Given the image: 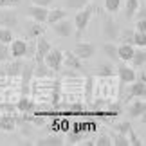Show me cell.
<instances>
[{
  "mask_svg": "<svg viewBox=\"0 0 146 146\" xmlns=\"http://www.w3.org/2000/svg\"><path fill=\"white\" fill-rule=\"evenodd\" d=\"M119 35H121V31H119V25H117V22L112 20L110 16H106L105 22H103V36H105V40L115 42L117 38H119Z\"/></svg>",
  "mask_w": 146,
  "mask_h": 146,
  "instance_id": "obj_5",
  "label": "cell"
},
{
  "mask_svg": "<svg viewBox=\"0 0 146 146\" xmlns=\"http://www.w3.org/2000/svg\"><path fill=\"white\" fill-rule=\"evenodd\" d=\"M16 4H20V0H0V7H11Z\"/></svg>",
  "mask_w": 146,
  "mask_h": 146,
  "instance_id": "obj_35",
  "label": "cell"
},
{
  "mask_svg": "<svg viewBox=\"0 0 146 146\" xmlns=\"http://www.w3.org/2000/svg\"><path fill=\"white\" fill-rule=\"evenodd\" d=\"M69 110H78V112H81V110H83V105H81V103H74V105H69Z\"/></svg>",
  "mask_w": 146,
  "mask_h": 146,
  "instance_id": "obj_38",
  "label": "cell"
},
{
  "mask_svg": "<svg viewBox=\"0 0 146 146\" xmlns=\"http://www.w3.org/2000/svg\"><path fill=\"white\" fill-rule=\"evenodd\" d=\"M90 2V0H65V5L69 9H81V7H85V5Z\"/></svg>",
  "mask_w": 146,
  "mask_h": 146,
  "instance_id": "obj_26",
  "label": "cell"
},
{
  "mask_svg": "<svg viewBox=\"0 0 146 146\" xmlns=\"http://www.w3.org/2000/svg\"><path fill=\"white\" fill-rule=\"evenodd\" d=\"M130 63H132V69H144V63H146V52L144 49H135L130 58Z\"/></svg>",
  "mask_w": 146,
  "mask_h": 146,
  "instance_id": "obj_14",
  "label": "cell"
},
{
  "mask_svg": "<svg viewBox=\"0 0 146 146\" xmlns=\"http://www.w3.org/2000/svg\"><path fill=\"white\" fill-rule=\"evenodd\" d=\"M126 137H128V144H133V146H141L143 143L139 141V137L135 135V132L132 130V126L128 128V132H126Z\"/></svg>",
  "mask_w": 146,
  "mask_h": 146,
  "instance_id": "obj_31",
  "label": "cell"
},
{
  "mask_svg": "<svg viewBox=\"0 0 146 146\" xmlns=\"http://www.w3.org/2000/svg\"><path fill=\"white\" fill-rule=\"evenodd\" d=\"M54 0H33V4L36 5H42V7H49V5H52Z\"/></svg>",
  "mask_w": 146,
  "mask_h": 146,
  "instance_id": "obj_36",
  "label": "cell"
},
{
  "mask_svg": "<svg viewBox=\"0 0 146 146\" xmlns=\"http://www.w3.org/2000/svg\"><path fill=\"white\" fill-rule=\"evenodd\" d=\"M132 45H137L141 49L146 47V35H144V33H139V31L132 33Z\"/></svg>",
  "mask_w": 146,
  "mask_h": 146,
  "instance_id": "obj_22",
  "label": "cell"
},
{
  "mask_svg": "<svg viewBox=\"0 0 146 146\" xmlns=\"http://www.w3.org/2000/svg\"><path fill=\"white\" fill-rule=\"evenodd\" d=\"M105 9L108 13H117L121 9V0H105Z\"/></svg>",
  "mask_w": 146,
  "mask_h": 146,
  "instance_id": "obj_27",
  "label": "cell"
},
{
  "mask_svg": "<svg viewBox=\"0 0 146 146\" xmlns=\"http://www.w3.org/2000/svg\"><path fill=\"white\" fill-rule=\"evenodd\" d=\"M128 128H130V123H119V125H115V132H119V133H126L128 132Z\"/></svg>",
  "mask_w": 146,
  "mask_h": 146,
  "instance_id": "obj_33",
  "label": "cell"
},
{
  "mask_svg": "<svg viewBox=\"0 0 146 146\" xmlns=\"http://www.w3.org/2000/svg\"><path fill=\"white\" fill-rule=\"evenodd\" d=\"M43 33H45V27H43V24H40V22H35L33 20L29 25H27V36L29 38H36L40 36V35H43Z\"/></svg>",
  "mask_w": 146,
  "mask_h": 146,
  "instance_id": "obj_17",
  "label": "cell"
},
{
  "mask_svg": "<svg viewBox=\"0 0 146 146\" xmlns=\"http://www.w3.org/2000/svg\"><path fill=\"white\" fill-rule=\"evenodd\" d=\"M36 144L38 146H61L63 144V141H61V137H58V135H47V137H42V139H38L36 141Z\"/></svg>",
  "mask_w": 146,
  "mask_h": 146,
  "instance_id": "obj_19",
  "label": "cell"
},
{
  "mask_svg": "<svg viewBox=\"0 0 146 146\" xmlns=\"http://www.w3.org/2000/svg\"><path fill=\"white\" fill-rule=\"evenodd\" d=\"M72 52H74L81 61L83 60H90L92 56L96 54V45H94V43H88V42H80V43H76V47H74Z\"/></svg>",
  "mask_w": 146,
  "mask_h": 146,
  "instance_id": "obj_7",
  "label": "cell"
},
{
  "mask_svg": "<svg viewBox=\"0 0 146 146\" xmlns=\"http://www.w3.org/2000/svg\"><path fill=\"white\" fill-rule=\"evenodd\" d=\"M144 112H146L144 98H137V101H133V103L128 106V114H130V117H141V115H144Z\"/></svg>",
  "mask_w": 146,
  "mask_h": 146,
  "instance_id": "obj_12",
  "label": "cell"
},
{
  "mask_svg": "<svg viewBox=\"0 0 146 146\" xmlns=\"http://www.w3.org/2000/svg\"><path fill=\"white\" fill-rule=\"evenodd\" d=\"M133 50H135V47L132 43H121V45H117V58H119V61H130Z\"/></svg>",
  "mask_w": 146,
  "mask_h": 146,
  "instance_id": "obj_15",
  "label": "cell"
},
{
  "mask_svg": "<svg viewBox=\"0 0 146 146\" xmlns=\"http://www.w3.org/2000/svg\"><path fill=\"white\" fill-rule=\"evenodd\" d=\"M135 31H139V33H146V20H144V18H139V20H137Z\"/></svg>",
  "mask_w": 146,
  "mask_h": 146,
  "instance_id": "obj_34",
  "label": "cell"
},
{
  "mask_svg": "<svg viewBox=\"0 0 146 146\" xmlns=\"http://www.w3.org/2000/svg\"><path fill=\"white\" fill-rule=\"evenodd\" d=\"M11 43V47H9V54H11V58H15V60H20V58H24L25 52H27V42L25 40H22V38H13V40L9 42Z\"/></svg>",
  "mask_w": 146,
  "mask_h": 146,
  "instance_id": "obj_10",
  "label": "cell"
},
{
  "mask_svg": "<svg viewBox=\"0 0 146 146\" xmlns=\"http://www.w3.org/2000/svg\"><path fill=\"white\" fill-rule=\"evenodd\" d=\"M13 40V31L5 29V27H0V42L2 43H9Z\"/></svg>",
  "mask_w": 146,
  "mask_h": 146,
  "instance_id": "obj_28",
  "label": "cell"
},
{
  "mask_svg": "<svg viewBox=\"0 0 146 146\" xmlns=\"http://www.w3.org/2000/svg\"><path fill=\"white\" fill-rule=\"evenodd\" d=\"M49 50H50L49 40H47L43 35H40V36L36 38V43H35V56H33V58L36 60V63H42V61H43V56H45Z\"/></svg>",
  "mask_w": 146,
  "mask_h": 146,
  "instance_id": "obj_6",
  "label": "cell"
},
{
  "mask_svg": "<svg viewBox=\"0 0 146 146\" xmlns=\"http://www.w3.org/2000/svg\"><path fill=\"white\" fill-rule=\"evenodd\" d=\"M52 31H54V35L60 36V38H69V36L74 35V24H72L69 18H61V20L56 22V24H52Z\"/></svg>",
  "mask_w": 146,
  "mask_h": 146,
  "instance_id": "obj_4",
  "label": "cell"
},
{
  "mask_svg": "<svg viewBox=\"0 0 146 146\" xmlns=\"http://www.w3.org/2000/svg\"><path fill=\"white\" fill-rule=\"evenodd\" d=\"M11 58V54H9V45L7 43H2L0 42V63L2 61H7Z\"/></svg>",
  "mask_w": 146,
  "mask_h": 146,
  "instance_id": "obj_32",
  "label": "cell"
},
{
  "mask_svg": "<svg viewBox=\"0 0 146 146\" xmlns=\"http://www.w3.org/2000/svg\"><path fill=\"white\" fill-rule=\"evenodd\" d=\"M43 63L47 65L49 70H60L61 67H63V52H61L60 49H52L50 47V50L43 56Z\"/></svg>",
  "mask_w": 146,
  "mask_h": 146,
  "instance_id": "obj_2",
  "label": "cell"
},
{
  "mask_svg": "<svg viewBox=\"0 0 146 146\" xmlns=\"http://www.w3.org/2000/svg\"><path fill=\"white\" fill-rule=\"evenodd\" d=\"M117 76H119V81H121V83H126V85L137 80L135 69L128 67V65H126V61H121V63L117 65Z\"/></svg>",
  "mask_w": 146,
  "mask_h": 146,
  "instance_id": "obj_8",
  "label": "cell"
},
{
  "mask_svg": "<svg viewBox=\"0 0 146 146\" xmlns=\"http://www.w3.org/2000/svg\"><path fill=\"white\" fill-rule=\"evenodd\" d=\"M123 43H132V33H125V35H123Z\"/></svg>",
  "mask_w": 146,
  "mask_h": 146,
  "instance_id": "obj_37",
  "label": "cell"
},
{
  "mask_svg": "<svg viewBox=\"0 0 146 146\" xmlns=\"http://www.w3.org/2000/svg\"><path fill=\"white\" fill-rule=\"evenodd\" d=\"M108 76H114V67L108 65V63L99 65V69H98V78H108Z\"/></svg>",
  "mask_w": 146,
  "mask_h": 146,
  "instance_id": "obj_25",
  "label": "cell"
},
{
  "mask_svg": "<svg viewBox=\"0 0 146 146\" xmlns=\"http://www.w3.org/2000/svg\"><path fill=\"white\" fill-rule=\"evenodd\" d=\"M83 139V133H78V132H69L67 133V144H78Z\"/></svg>",
  "mask_w": 146,
  "mask_h": 146,
  "instance_id": "obj_29",
  "label": "cell"
},
{
  "mask_svg": "<svg viewBox=\"0 0 146 146\" xmlns=\"http://www.w3.org/2000/svg\"><path fill=\"white\" fill-rule=\"evenodd\" d=\"M137 80H141V81H146V74H144V70L141 69V74H139V78Z\"/></svg>",
  "mask_w": 146,
  "mask_h": 146,
  "instance_id": "obj_39",
  "label": "cell"
},
{
  "mask_svg": "<svg viewBox=\"0 0 146 146\" xmlns=\"http://www.w3.org/2000/svg\"><path fill=\"white\" fill-rule=\"evenodd\" d=\"M16 108H18L20 112H31L33 108H35V105H33V98H22L18 103H16Z\"/></svg>",
  "mask_w": 146,
  "mask_h": 146,
  "instance_id": "obj_23",
  "label": "cell"
},
{
  "mask_svg": "<svg viewBox=\"0 0 146 146\" xmlns=\"http://www.w3.org/2000/svg\"><path fill=\"white\" fill-rule=\"evenodd\" d=\"M16 25H18V16H16L15 9L0 7V27H5V29L13 31Z\"/></svg>",
  "mask_w": 146,
  "mask_h": 146,
  "instance_id": "obj_3",
  "label": "cell"
},
{
  "mask_svg": "<svg viewBox=\"0 0 146 146\" xmlns=\"http://www.w3.org/2000/svg\"><path fill=\"white\" fill-rule=\"evenodd\" d=\"M92 13H94V5L88 2L85 7H81V9H78V13L74 16V33H76V38L80 40L81 35L85 33V29L88 27V22H90L92 18Z\"/></svg>",
  "mask_w": 146,
  "mask_h": 146,
  "instance_id": "obj_1",
  "label": "cell"
},
{
  "mask_svg": "<svg viewBox=\"0 0 146 146\" xmlns=\"http://www.w3.org/2000/svg\"><path fill=\"white\" fill-rule=\"evenodd\" d=\"M47 13H49V7H42V5H36V4H33V5H29V7L25 9V15L29 16L31 20L40 22V24H45Z\"/></svg>",
  "mask_w": 146,
  "mask_h": 146,
  "instance_id": "obj_9",
  "label": "cell"
},
{
  "mask_svg": "<svg viewBox=\"0 0 146 146\" xmlns=\"http://www.w3.org/2000/svg\"><path fill=\"white\" fill-rule=\"evenodd\" d=\"M63 63L67 65V69H74V70H81L83 69V63H81V60L78 58V56L74 52H63Z\"/></svg>",
  "mask_w": 146,
  "mask_h": 146,
  "instance_id": "obj_13",
  "label": "cell"
},
{
  "mask_svg": "<svg viewBox=\"0 0 146 146\" xmlns=\"http://www.w3.org/2000/svg\"><path fill=\"white\" fill-rule=\"evenodd\" d=\"M94 144L96 146H110L112 144V137L106 135V133H101V135H98L96 141H94Z\"/></svg>",
  "mask_w": 146,
  "mask_h": 146,
  "instance_id": "obj_30",
  "label": "cell"
},
{
  "mask_svg": "<svg viewBox=\"0 0 146 146\" xmlns=\"http://www.w3.org/2000/svg\"><path fill=\"white\" fill-rule=\"evenodd\" d=\"M15 128H16V117H13V115H2L0 117V130L13 132Z\"/></svg>",
  "mask_w": 146,
  "mask_h": 146,
  "instance_id": "obj_18",
  "label": "cell"
},
{
  "mask_svg": "<svg viewBox=\"0 0 146 146\" xmlns=\"http://www.w3.org/2000/svg\"><path fill=\"white\" fill-rule=\"evenodd\" d=\"M103 52L106 58H110L112 61H117L119 58H117V45H114V42H106L103 45Z\"/></svg>",
  "mask_w": 146,
  "mask_h": 146,
  "instance_id": "obj_20",
  "label": "cell"
},
{
  "mask_svg": "<svg viewBox=\"0 0 146 146\" xmlns=\"http://www.w3.org/2000/svg\"><path fill=\"white\" fill-rule=\"evenodd\" d=\"M67 11L65 9H61V7H58V9H50L49 13H47V18H45V22L49 25H52V24H56L58 20H61V18H67Z\"/></svg>",
  "mask_w": 146,
  "mask_h": 146,
  "instance_id": "obj_16",
  "label": "cell"
},
{
  "mask_svg": "<svg viewBox=\"0 0 146 146\" xmlns=\"http://www.w3.org/2000/svg\"><path fill=\"white\" fill-rule=\"evenodd\" d=\"M130 88H128V99L132 98H144L146 96V81L141 80H135L132 83H128Z\"/></svg>",
  "mask_w": 146,
  "mask_h": 146,
  "instance_id": "obj_11",
  "label": "cell"
},
{
  "mask_svg": "<svg viewBox=\"0 0 146 146\" xmlns=\"http://www.w3.org/2000/svg\"><path fill=\"white\" fill-rule=\"evenodd\" d=\"M110 137H112V144H115V146H128V137H126V133L115 132L114 135H110Z\"/></svg>",
  "mask_w": 146,
  "mask_h": 146,
  "instance_id": "obj_24",
  "label": "cell"
},
{
  "mask_svg": "<svg viewBox=\"0 0 146 146\" xmlns=\"http://www.w3.org/2000/svg\"><path fill=\"white\" fill-rule=\"evenodd\" d=\"M139 0H126V5H125V15H126V18H133L137 13V9H139Z\"/></svg>",
  "mask_w": 146,
  "mask_h": 146,
  "instance_id": "obj_21",
  "label": "cell"
}]
</instances>
